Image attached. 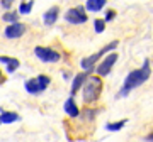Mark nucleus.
I'll return each mask as SVG.
<instances>
[{
	"instance_id": "obj_19",
	"label": "nucleus",
	"mask_w": 153,
	"mask_h": 142,
	"mask_svg": "<svg viewBox=\"0 0 153 142\" xmlns=\"http://www.w3.org/2000/svg\"><path fill=\"white\" fill-rule=\"evenodd\" d=\"M94 29H95V32H97V34L104 32V29H105L104 19H95V20H94Z\"/></svg>"
},
{
	"instance_id": "obj_15",
	"label": "nucleus",
	"mask_w": 153,
	"mask_h": 142,
	"mask_svg": "<svg viewBox=\"0 0 153 142\" xmlns=\"http://www.w3.org/2000/svg\"><path fill=\"white\" fill-rule=\"evenodd\" d=\"M126 124H128V119H123V120H117V122H109V124L105 125V130L117 132V130H121V129H123Z\"/></svg>"
},
{
	"instance_id": "obj_16",
	"label": "nucleus",
	"mask_w": 153,
	"mask_h": 142,
	"mask_svg": "<svg viewBox=\"0 0 153 142\" xmlns=\"http://www.w3.org/2000/svg\"><path fill=\"white\" fill-rule=\"evenodd\" d=\"M99 113V110H94V108H87V110H83L82 112V119L85 122H92L95 117H97Z\"/></svg>"
},
{
	"instance_id": "obj_6",
	"label": "nucleus",
	"mask_w": 153,
	"mask_h": 142,
	"mask_svg": "<svg viewBox=\"0 0 153 142\" xmlns=\"http://www.w3.org/2000/svg\"><path fill=\"white\" fill-rule=\"evenodd\" d=\"M34 54L43 63H58L60 61V53L51 49V48H41V46H38V48H34Z\"/></svg>"
},
{
	"instance_id": "obj_5",
	"label": "nucleus",
	"mask_w": 153,
	"mask_h": 142,
	"mask_svg": "<svg viewBox=\"0 0 153 142\" xmlns=\"http://www.w3.org/2000/svg\"><path fill=\"white\" fill-rule=\"evenodd\" d=\"M87 12H85V9L83 7H71V9H68L65 14V20L68 22V24H83V22H87Z\"/></svg>"
},
{
	"instance_id": "obj_23",
	"label": "nucleus",
	"mask_w": 153,
	"mask_h": 142,
	"mask_svg": "<svg viewBox=\"0 0 153 142\" xmlns=\"http://www.w3.org/2000/svg\"><path fill=\"white\" fill-rule=\"evenodd\" d=\"M0 78H2V71H0Z\"/></svg>"
},
{
	"instance_id": "obj_1",
	"label": "nucleus",
	"mask_w": 153,
	"mask_h": 142,
	"mask_svg": "<svg viewBox=\"0 0 153 142\" xmlns=\"http://www.w3.org/2000/svg\"><path fill=\"white\" fill-rule=\"evenodd\" d=\"M150 75H152V66H150V61L145 59L143 64H141V68H136V70H133V71L128 73V76L124 78L123 86H121V90L117 91L116 98H126L134 88L141 86L143 83L150 78Z\"/></svg>"
},
{
	"instance_id": "obj_20",
	"label": "nucleus",
	"mask_w": 153,
	"mask_h": 142,
	"mask_svg": "<svg viewBox=\"0 0 153 142\" xmlns=\"http://www.w3.org/2000/svg\"><path fill=\"white\" fill-rule=\"evenodd\" d=\"M114 15H116V10L109 9V10L105 12V19H104V22H111L112 19H114Z\"/></svg>"
},
{
	"instance_id": "obj_13",
	"label": "nucleus",
	"mask_w": 153,
	"mask_h": 142,
	"mask_svg": "<svg viewBox=\"0 0 153 142\" xmlns=\"http://www.w3.org/2000/svg\"><path fill=\"white\" fill-rule=\"evenodd\" d=\"M0 63L7 64V73H14L19 68V61L16 58H9V56H0Z\"/></svg>"
},
{
	"instance_id": "obj_9",
	"label": "nucleus",
	"mask_w": 153,
	"mask_h": 142,
	"mask_svg": "<svg viewBox=\"0 0 153 142\" xmlns=\"http://www.w3.org/2000/svg\"><path fill=\"white\" fill-rule=\"evenodd\" d=\"M58 15H60V7H56V5H53V7H49L48 10L43 14V20H44V24L46 26H53L56 20H58Z\"/></svg>"
},
{
	"instance_id": "obj_3",
	"label": "nucleus",
	"mask_w": 153,
	"mask_h": 142,
	"mask_svg": "<svg viewBox=\"0 0 153 142\" xmlns=\"http://www.w3.org/2000/svg\"><path fill=\"white\" fill-rule=\"evenodd\" d=\"M117 44H119V41H112V42H109L107 46H104L102 49L99 51V53H95V54H90L88 58H85V59L80 61V66H82V70H85V73H92L94 70H95V64H97V61L102 58V56H107L111 54L112 51L117 48Z\"/></svg>"
},
{
	"instance_id": "obj_11",
	"label": "nucleus",
	"mask_w": 153,
	"mask_h": 142,
	"mask_svg": "<svg viewBox=\"0 0 153 142\" xmlns=\"http://www.w3.org/2000/svg\"><path fill=\"white\" fill-rule=\"evenodd\" d=\"M65 112H66V115H68V117H71V119H75V117H78V115H80V108L76 107L75 98H73V97H70V98L65 102Z\"/></svg>"
},
{
	"instance_id": "obj_14",
	"label": "nucleus",
	"mask_w": 153,
	"mask_h": 142,
	"mask_svg": "<svg viewBox=\"0 0 153 142\" xmlns=\"http://www.w3.org/2000/svg\"><path fill=\"white\" fill-rule=\"evenodd\" d=\"M19 120V115L14 112H5V110H0V124H12V122Z\"/></svg>"
},
{
	"instance_id": "obj_18",
	"label": "nucleus",
	"mask_w": 153,
	"mask_h": 142,
	"mask_svg": "<svg viewBox=\"0 0 153 142\" xmlns=\"http://www.w3.org/2000/svg\"><path fill=\"white\" fill-rule=\"evenodd\" d=\"M17 15H19V12H5L2 19H4L5 22H10V24H16V22H19V20H17V19H19Z\"/></svg>"
},
{
	"instance_id": "obj_7",
	"label": "nucleus",
	"mask_w": 153,
	"mask_h": 142,
	"mask_svg": "<svg viewBox=\"0 0 153 142\" xmlns=\"http://www.w3.org/2000/svg\"><path fill=\"white\" fill-rule=\"evenodd\" d=\"M117 58H119V56L116 54V53H111V54L105 56L104 59H102V61H100V63L97 64V68H95V73H97V76H99V78L107 76V75L111 73V70H112V66L116 64Z\"/></svg>"
},
{
	"instance_id": "obj_17",
	"label": "nucleus",
	"mask_w": 153,
	"mask_h": 142,
	"mask_svg": "<svg viewBox=\"0 0 153 142\" xmlns=\"http://www.w3.org/2000/svg\"><path fill=\"white\" fill-rule=\"evenodd\" d=\"M33 5H34V2H21V5H19V14H22V15L31 14Z\"/></svg>"
},
{
	"instance_id": "obj_4",
	"label": "nucleus",
	"mask_w": 153,
	"mask_h": 142,
	"mask_svg": "<svg viewBox=\"0 0 153 142\" xmlns=\"http://www.w3.org/2000/svg\"><path fill=\"white\" fill-rule=\"evenodd\" d=\"M51 83V78L46 76V75H39L36 78H31L27 81L24 83V88H26V91L31 93V95H39V93H43L48 85Z\"/></svg>"
},
{
	"instance_id": "obj_2",
	"label": "nucleus",
	"mask_w": 153,
	"mask_h": 142,
	"mask_svg": "<svg viewBox=\"0 0 153 142\" xmlns=\"http://www.w3.org/2000/svg\"><path fill=\"white\" fill-rule=\"evenodd\" d=\"M102 93V80L99 76H92L88 75L87 81L83 85L82 95H83V102L85 103H95Z\"/></svg>"
},
{
	"instance_id": "obj_12",
	"label": "nucleus",
	"mask_w": 153,
	"mask_h": 142,
	"mask_svg": "<svg viewBox=\"0 0 153 142\" xmlns=\"http://www.w3.org/2000/svg\"><path fill=\"white\" fill-rule=\"evenodd\" d=\"M105 0H87L85 2V9L90 12H99V10H102L105 7Z\"/></svg>"
},
{
	"instance_id": "obj_10",
	"label": "nucleus",
	"mask_w": 153,
	"mask_h": 142,
	"mask_svg": "<svg viewBox=\"0 0 153 142\" xmlns=\"http://www.w3.org/2000/svg\"><path fill=\"white\" fill-rule=\"evenodd\" d=\"M87 78H88V73H85V71H83V73H78V75L73 78V81H71V95L70 97H75V93L85 85Z\"/></svg>"
},
{
	"instance_id": "obj_22",
	"label": "nucleus",
	"mask_w": 153,
	"mask_h": 142,
	"mask_svg": "<svg viewBox=\"0 0 153 142\" xmlns=\"http://www.w3.org/2000/svg\"><path fill=\"white\" fill-rule=\"evenodd\" d=\"M146 141H152V142H153V132H152V134H150V135L146 137Z\"/></svg>"
},
{
	"instance_id": "obj_8",
	"label": "nucleus",
	"mask_w": 153,
	"mask_h": 142,
	"mask_svg": "<svg viewBox=\"0 0 153 142\" xmlns=\"http://www.w3.org/2000/svg\"><path fill=\"white\" fill-rule=\"evenodd\" d=\"M26 24H21V22H16V24H9L7 29L4 31L7 39H19L21 36H24L26 32Z\"/></svg>"
},
{
	"instance_id": "obj_21",
	"label": "nucleus",
	"mask_w": 153,
	"mask_h": 142,
	"mask_svg": "<svg viewBox=\"0 0 153 142\" xmlns=\"http://www.w3.org/2000/svg\"><path fill=\"white\" fill-rule=\"evenodd\" d=\"M0 4H2V7H4V9H10V7H12V2H10V0H2Z\"/></svg>"
}]
</instances>
